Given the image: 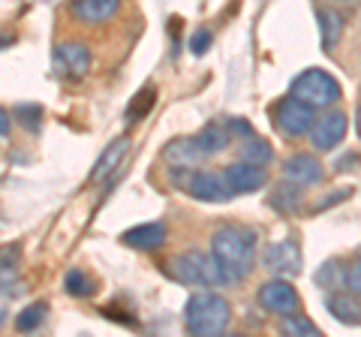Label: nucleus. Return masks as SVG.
<instances>
[{"label": "nucleus", "mask_w": 361, "mask_h": 337, "mask_svg": "<svg viewBox=\"0 0 361 337\" xmlns=\"http://www.w3.org/2000/svg\"><path fill=\"white\" fill-rule=\"evenodd\" d=\"M283 175H286V181L298 184V187H307V184H316L322 178V163L316 160L313 154H295V157L286 160Z\"/></svg>", "instance_id": "nucleus-13"}, {"label": "nucleus", "mask_w": 361, "mask_h": 337, "mask_svg": "<svg viewBox=\"0 0 361 337\" xmlns=\"http://www.w3.org/2000/svg\"><path fill=\"white\" fill-rule=\"evenodd\" d=\"M163 274L172 277L175 283H184V286H217V283H223V274L217 268L214 253H202V250H190L184 256H175V259H166Z\"/></svg>", "instance_id": "nucleus-3"}, {"label": "nucleus", "mask_w": 361, "mask_h": 337, "mask_svg": "<svg viewBox=\"0 0 361 337\" xmlns=\"http://www.w3.org/2000/svg\"><path fill=\"white\" fill-rule=\"evenodd\" d=\"M63 286H66V292H70L73 298H90V295L97 292L94 277H87L85 271H78V268H73V271H66Z\"/></svg>", "instance_id": "nucleus-22"}, {"label": "nucleus", "mask_w": 361, "mask_h": 337, "mask_svg": "<svg viewBox=\"0 0 361 337\" xmlns=\"http://www.w3.org/2000/svg\"><path fill=\"white\" fill-rule=\"evenodd\" d=\"M223 175H226V181H229L232 193H253V190H262L268 184L265 166H256L250 160H241V163L226 166Z\"/></svg>", "instance_id": "nucleus-10"}, {"label": "nucleus", "mask_w": 361, "mask_h": 337, "mask_svg": "<svg viewBox=\"0 0 361 337\" xmlns=\"http://www.w3.org/2000/svg\"><path fill=\"white\" fill-rule=\"evenodd\" d=\"M13 283H18V244L0 247V289L13 292Z\"/></svg>", "instance_id": "nucleus-20"}, {"label": "nucleus", "mask_w": 361, "mask_h": 337, "mask_svg": "<svg viewBox=\"0 0 361 337\" xmlns=\"http://www.w3.org/2000/svg\"><path fill=\"white\" fill-rule=\"evenodd\" d=\"M103 317L106 319H115V322H123V325H139L133 313H121L118 307H103Z\"/></svg>", "instance_id": "nucleus-31"}, {"label": "nucleus", "mask_w": 361, "mask_h": 337, "mask_svg": "<svg viewBox=\"0 0 361 337\" xmlns=\"http://www.w3.org/2000/svg\"><path fill=\"white\" fill-rule=\"evenodd\" d=\"M187 193L199 202H226L232 196V187L226 181V175H220V172H211V168L196 172L193 168V175H190V181H187Z\"/></svg>", "instance_id": "nucleus-8"}, {"label": "nucleus", "mask_w": 361, "mask_h": 337, "mask_svg": "<svg viewBox=\"0 0 361 337\" xmlns=\"http://www.w3.org/2000/svg\"><path fill=\"white\" fill-rule=\"evenodd\" d=\"M123 244L135 247V250H157V247L166 244V223H142V226H133L123 232Z\"/></svg>", "instance_id": "nucleus-14"}, {"label": "nucleus", "mask_w": 361, "mask_h": 337, "mask_svg": "<svg viewBox=\"0 0 361 337\" xmlns=\"http://www.w3.org/2000/svg\"><path fill=\"white\" fill-rule=\"evenodd\" d=\"M45 317H49V307H45L42 301H39V305H30V307H25L16 317V329L18 331H37L39 325L45 322Z\"/></svg>", "instance_id": "nucleus-25"}, {"label": "nucleus", "mask_w": 361, "mask_h": 337, "mask_svg": "<svg viewBox=\"0 0 361 337\" xmlns=\"http://www.w3.org/2000/svg\"><path fill=\"white\" fill-rule=\"evenodd\" d=\"M355 130H358V136H361V109L355 111Z\"/></svg>", "instance_id": "nucleus-35"}, {"label": "nucleus", "mask_w": 361, "mask_h": 337, "mask_svg": "<svg viewBox=\"0 0 361 337\" xmlns=\"http://www.w3.org/2000/svg\"><path fill=\"white\" fill-rule=\"evenodd\" d=\"M343 16L337 9H319V30H322V49L334 51L337 42L343 37Z\"/></svg>", "instance_id": "nucleus-19"}, {"label": "nucleus", "mask_w": 361, "mask_h": 337, "mask_svg": "<svg viewBox=\"0 0 361 337\" xmlns=\"http://www.w3.org/2000/svg\"><path fill=\"white\" fill-rule=\"evenodd\" d=\"M353 190H341V193H334V196H329V199H319L316 202V211H322V208H329V205H334V202H341V199H346Z\"/></svg>", "instance_id": "nucleus-33"}, {"label": "nucleus", "mask_w": 361, "mask_h": 337, "mask_svg": "<svg viewBox=\"0 0 361 337\" xmlns=\"http://www.w3.org/2000/svg\"><path fill=\"white\" fill-rule=\"evenodd\" d=\"M9 133V111L0 109V136H6Z\"/></svg>", "instance_id": "nucleus-34"}, {"label": "nucleus", "mask_w": 361, "mask_h": 337, "mask_svg": "<svg viewBox=\"0 0 361 337\" xmlns=\"http://www.w3.org/2000/svg\"><path fill=\"white\" fill-rule=\"evenodd\" d=\"M325 307H329V313L337 322L361 325V301L355 295H349V292H331V295L325 298Z\"/></svg>", "instance_id": "nucleus-16"}, {"label": "nucleus", "mask_w": 361, "mask_h": 337, "mask_svg": "<svg viewBox=\"0 0 361 337\" xmlns=\"http://www.w3.org/2000/svg\"><path fill=\"white\" fill-rule=\"evenodd\" d=\"M121 13V0H73L70 16L82 25H106Z\"/></svg>", "instance_id": "nucleus-12"}, {"label": "nucleus", "mask_w": 361, "mask_h": 337, "mask_svg": "<svg viewBox=\"0 0 361 337\" xmlns=\"http://www.w3.org/2000/svg\"><path fill=\"white\" fill-rule=\"evenodd\" d=\"M6 317H9V313H6V307H4V305H0V325H4V322H6Z\"/></svg>", "instance_id": "nucleus-36"}, {"label": "nucleus", "mask_w": 361, "mask_h": 337, "mask_svg": "<svg viewBox=\"0 0 361 337\" xmlns=\"http://www.w3.org/2000/svg\"><path fill=\"white\" fill-rule=\"evenodd\" d=\"M127 148H130V139H123V136L111 142L109 148L103 151V157L97 160V166H94V172H90L87 181H90V184H99V181H106V178H109L111 172H118L121 160L127 157Z\"/></svg>", "instance_id": "nucleus-15"}, {"label": "nucleus", "mask_w": 361, "mask_h": 337, "mask_svg": "<svg viewBox=\"0 0 361 337\" xmlns=\"http://www.w3.org/2000/svg\"><path fill=\"white\" fill-rule=\"evenodd\" d=\"M229 319H232V307L229 301L217 292H196L190 295L187 307H184V325L190 334H199V337H217L229 329Z\"/></svg>", "instance_id": "nucleus-2"}, {"label": "nucleus", "mask_w": 361, "mask_h": 337, "mask_svg": "<svg viewBox=\"0 0 361 337\" xmlns=\"http://www.w3.org/2000/svg\"><path fill=\"white\" fill-rule=\"evenodd\" d=\"M13 118H16L27 133H39V127H42V109L33 106V103L16 106V109H13Z\"/></svg>", "instance_id": "nucleus-28"}, {"label": "nucleus", "mask_w": 361, "mask_h": 337, "mask_svg": "<svg viewBox=\"0 0 361 337\" xmlns=\"http://www.w3.org/2000/svg\"><path fill=\"white\" fill-rule=\"evenodd\" d=\"M6 42H13V39H9V37H0V49H4V46H6Z\"/></svg>", "instance_id": "nucleus-37"}, {"label": "nucleus", "mask_w": 361, "mask_h": 337, "mask_svg": "<svg viewBox=\"0 0 361 337\" xmlns=\"http://www.w3.org/2000/svg\"><path fill=\"white\" fill-rule=\"evenodd\" d=\"M54 70H58V75H63V78H82L90 70L87 42H78V39L61 42V46L54 49Z\"/></svg>", "instance_id": "nucleus-7"}, {"label": "nucleus", "mask_w": 361, "mask_h": 337, "mask_svg": "<svg viewBox=\"0 0 361 337\" xmlns=\"http://www.w3.org/2000/svg\"><path fill=\"white\" fill-rule=\"evenodd\" d=\"M292 97H298L301 103H307L313 109H325L334 106L341 99V82L325 73V70H304L295 82H292Z\"/></svg>", "instance_id": "nucleus-4"}, {"label": "nucleus", "mask_w": 361, "mask_h": 337, "mask_svg": "<svg viewBox=\"0 0 361 337\" xmlns=\"http://www.w3.org/2000/svg\"><path fill=\"white\" fill-rule=\"evenodd\" d=\"M241 157H244V160H250V163H256V166H268L271 157H274V151H271V145L265 139L247 136L244 145H241Z\"/></svg>", "instance_id": "nucleus-23"}, {"label": "nucleus", "mask_w": 361, "mask_h": 337, "mask_svg": "<svg viewBox=\"0 0 361 337\" xmlns=\"http://www.w3.org/2000/svg\"><path fill=\"white\" fill-rule=\"evenodd\" d=\"M262 265L268 271H277L283 277H295L301 271V247L295 238H286L280 244H271L265 256H262Z\"/></svg>", "instance_id": "nucleus-9"}, {"label": "nucleus", "mask_w": 361, "mask_h": 337, "mask_svg": "<svg viewBox=\"0 0 361 337\" xmlns=\"http://www.w3.org/2000/svg\"><path fill=\"white\" fill-rule=\"evenodd\" d=\"M271 121H274V127L283 133V136L298 139V136H307V133L313 130L316 111H313V106L301 103L298 97L289 94V97L280 99L274 109H271Z\"/></svg>", "instance_id": "nucleus-5"}, {"label": "nucleus", "mask_w": 361, "mask_h": 337, "mask_svg": "<svg viewBox=\"0 0 361 337\" xmlns=\"http://www.w3.org/2000/svg\"><path fill=\"white\" fill-rule=\"evenodd\" d=\"M259 305L268 313H277V317H292V313L301 310V298L289 280L277 277V280H268V283L259 289Z\"/></svg>", "instance_id": "nucleus-6"}, {"label": "nucleus", "mask_w": 361, "mask_h": 337, "mask_svg": "<svg viewBox=\"0 0 361 337\" xmlns=\"http://www.w3.org/2000/svg\"><path fill=\"white\" fill-rule=\"evenodd\" d=\"M283 334H304V337H319V325L313 319H307L304 313H292V317H283Z\"/></svg>", "instance_id": "nucleus-27"}, {"label": "nucleus", "mask_w": 361, "mask_h": 337, "mask_svg": "<svg viewBox=\"0 0 361 337\" xmlns=\"http://www.w3.org/2000/svg\"><path fill=\"white\" fill-rule=\"evenodd\" d=\"M163 157H166V163L172 166V168H196V163L205 160V157L196 151L193 139H175V142H169Z\"/></svg>", "instance_id": "nucleus-17"}, {"label": "nucleus", "mask_w": 361, "mask_h": 337, "mask_svg": "<svg viewBox=\"0 0 361 337\" xmlns=\"http://www.w3.org/2000/svg\"><path fill=\"white\" fill-rule=\"evenodd\" d=\"M346 286H349V292L361 295V259L346 268Z\"/></svg>", "instance_id": "nucleus-30"}, {"label": "nucleus", "mask_w": 361, "mask_h": 337, "mask_svg": "<svg viewBox=\"0 0 361 337\" xmlns=\"http://www.w3.org/2000/svg\"><path fill=\"white\" fill-rule=\"evenodd\" d=\"M211 30H205V27H202V30H196L193 33V39H190V51H193V54H205L208 49H211Z\"/></svg>", "instance_id": "nucleus-29"}, {"label": "nucleus", "mask_w": 361, "mask_h": 337, "mask_svg": "<svg viewBox=\"0 0 361 337\" xmlns=\"http://www.w3.org/2000/svg\"><path fill=\"white\" fill-rule=\"evenodd\" d=\"M271 205H274L277 211H283V214H295L298 205H301V187L292 184V181L277 187V193L271 196Z\"/></svg>", "instance_id": "nucleus-21"}, {"label": "nucleus", "mask_w": 361, "mask_h": 337, "mask_svg": "<svg viewBox=\"0 0 361 337\" xmlns=\"http://www.w3.org/2000/svg\"><path fill=\"white\" fill-rule=\"evenodd\" d=\"M229 139H232V133H229V130H223L220 123H208L205 130H199L196 136H193V145H196V151L208 160V157L220 154L226 145H229Z\"/></svg>", "instance_id": "nucleus-18"}, {"label": "nucleus", "mask_w": 361, "mask_h": 337, "mask_svg": "<svg viewBox=\"0 0 361 337\" xmlns=\"http://www.w3.org/2000/svg\"><path fill=\"white\" fill-rule=\"evenodd\" d=\"M316 283H319L322 289H337V286H346V268L337 265L334 259L325 262L319 271H316Z\"/></svg>", "instance_id": "nucleus-26"}, {"label": "nucleus", "mask_w": 361, "mask_h": 337, "mask_svg": "<svg viewBox=\"0 0 361 337\" xmlns=\"http://www.w3.org/2000/svg\"><path fill=\"white\" fill-rule=\"evenodd\" d=\"M256 238L259 235L244 226H223L214 232L211 253H214V259H217L223 283H238V280H244L253 271Z\"/></svg>", "instance_id": "nucleus-1"}, {"label": "nucleus", "mask_w": 361, "mask_h": 337, "mask_svg": "<svg viewBox=\"0 0 361 337\" xmlns=\"http://www.w3.org/2000/svg\"><path fill=\"white\" fill-rule=\"evenodd\" d=\"M154 103H157V87H142V91L135 94V99L130 103V109H127V121H130V123L142 121V118L151 111Z\"/></svg>", "instance_id": "nucleus-24"}, {"label": "nucleus", "mask_w": 361, "mask_h": 337, "mask_svg": "<svg viewBox=\"0 0 361 337\" xmlns=\"http://www.w3.org/2000/svg\"><path fill=\"white\" fill-rule=\"evenodd\" d=\"M310 136H313V148L316 151L337 148V145L343 142V136H346V115L343 111H329V115L316 118Z\"/></svg>", "instance_id": "nucleus-11"}, {"label": "nucleus", "mask_w": 361, "mask_h": 337, "mask_svg": "<svg viewBox=\"0 0 361 337\" xmlns=\"http://www.w3.org/2000/svg\"><path fill=\"white\" fill-rule=\"evenodd\" d=\"M355 166H358V154H343L341 160L334 163L337 172H349V168H355Z\"/></svg>", "instance_id": "nucleus-32"}]
</instances>
